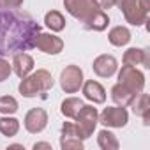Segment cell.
<instances>
[{"mask_svg": "<svg viewBox=\"0 0 150 150\" xmlns=\"http://www.w3.org/2000/svg\"><path fill=\"white\" fill-rule=\"evenodd\" d=\"M55 80L51 76V72L46 69H37L34 72H30L28 76L21 78L20 85H18V92L23 97H37L42 92H48L50 88H53Z\"/></svg>", "mask_w": 150, "mask_h": 150, "instance_id": "3", "label": "cell"}, {"mask_svg": "<svg viewBox=\"0 0 150 150\" xmlns=\"http://www.w3.org/2000/svg\"><path fill=\"white\" fill-rule=\"evenodd\" d=\"M83 101L80 99V97H65L64 101H62V104H60V113L65 117V118H71V120H74L76 118V115L80 113V110L83 108Z\"/></svg>", "mask_w": 150, "mask_h": 150, "instance_id": "19", "label": "cell"}, {"mask_svg": "<svg viewBox=\"0 0 150 150\" xmlns=\"http://www.w3.org/2000/svg\"><path fill=\"white\" fill-rule=\"evenodd\" d=\"M34 48H37L39 51H42V53H46V55H58V53L64 50V41H62L58 35H55V34L39 32L37 37H35Z\"/></svg>", "mask_w": 150, "mask_h": 150, "instance_id": "11", "label": "cell"}, {"mask_svg": "<svg viewBox=\"0 0 150 150\" xmlns=\"http://www.w3.org/2000/svg\"><path fill=\"white\" fill-rule=\"evenodd\" d=\"M23 6V0H0V11H16Z\"/></svg>", "mask_w": 150, "mask_h": 150, "instance_id": "25", "label": "cell"}, {"mask_svg": "<svg viewBox=\"0 0 150 150\" xmlns=\"http://www.w3.org/2000/svg\"><path fill=\"white\" fill-rule=\"evenodd\" d=\"M13 72V65L9 64V60H6L4 57H0V83L6 81Z\"/></svg>", "mask_w": 150, "mask_h": 150, "instance_id": "24", "label": "cell"}, {"mask_svg": "<svg viewBox=\"0 0 150 150\" xmlns=\"http://www.w3.org/2000/svg\"><path fill=\"white\" fill-rule=\"evenodd\" d=\"M20 120L14 118L13 115H4V117H0V134H4L7 138H13L20 132Z\"/></svg>", "mask_w": 150, "mask_h": 150, "instance_id": "21", "label": "cell"}, {"mask_svg": "<svg viewBox=\"0 0 150 150\" xmlns=\"http://www.w3.org/2000/svg\"><path fill=\"white\" fill-rule=\"evenodd\" d=\"M111 99H113V103L117 104V106H124V108H127V106H131V103H132V99L136 97L129 88H125L124 85H120L118 81L111 87Z\"/></svg>", "mask_w": 150, "mask_h": 150, "instance_id": "18", "label": "cell"}, {"mask_svg": "<svg viewBox=\"0 0 150 150\" xmlns=\"http://www.w3.org/2000/svg\"><path fill=\"white\" fill-rule=\"evenodd\" d=\"M81 92H83V97L87 101H90L92 104H103L106 103V90L104 87L96 81V80H87L83 81L81 85Z\"/></svg>", "mask_w": 150, "mask_h": 150, "instance_id": "15", "label": "cell"}, {"mask_svg": "<svg viewBox=\"0 0 150 150\" xmlns=\"http://www.w3.org/2000/svg\"><path fill=\"white\" fill-rule=\"evenodd\" d=\"M129 122V113L124 106H108L99 113V124L111 129H122Z\"/></svg>", "mask_w": 150, "mask_h": 150, "instance_id": "8", "label": "cell"}, {"mask_svg": "<svg viewBox=\"0 0 150 150\" xmlns=\"http://www.w3.org/2000/svg\"><path fill=\"white\" fill-rule=\"evenodd\" d=\"M131 39H132L131 30H129L127 27H124V25H117V27H113V28L108 32V41H110V44H113V46H117V48H122V46L129 44Z\"/></svg>", "mask_w": 150, "mask_h": 150, "instance_id": "17", "label": "cell"}, {"mask_svg": "<svg viewBox=\"0 0 150 150\" xmlns=\"http://www.w3.org/2000/svg\"><path fill=\"white\" fill-rule=\"evenodd\" d=\"M23 125L27 129V132L30 134H39L46 129L48 125V111L44 108H32L27 111L25 118H23Z\"/></svg>", "mask_w": 150, "mask_h": 150, "instance_id": "9", "label": "cell"}, {"mask_svg": "<svg viewBox=\"0 0 150 150\" xmlns=\"http://www.w3.org/2000/svg\"><path fill=\"white\" fill-rule=\"evenodd\" d=\"M92 69L96 72V76H99V78H111L118 71V60L113 55L103 53L92 62Z\"/></svg>", "mask_w": 150, "mask_h": 150, "instance_id": "12", "label": "cell"}, {"mask_svg": "<svg viewBox=\"0 0 150 150\" xmlns=\"http://www.w3.org/2000/svg\"><path fill=\"white\" fill-rule=\"evenodd\" d=\"M18 101L13 96H2L0 97V113L2 115H14L18 111Z\"/></svg>", "mask_w": 150, "mask_h": 150, "instance_id": "23", "label": "cell"}, {"mask_svg": "<svg viewBox=\"0 0 150 150\" xmlns=\"http://www.w3.org/2000/svg\"><path fill=\"white\" fill-rule=\"evenodd\" d=\"M97 145L101 150H118L120 141L110 129H101L97 132Z\"/></svg>", "mask_w": 150, "mask_h": 150, "instance_id": "20", "label": "cell"}, {"mask_svg": "<svg viewBox=\"0 0 150 150\" xmlns=\"http://www.w3.org/2000/svg\"><path fill=\"white\" fill-rule=\"evenodd\" d=\"M138 2H139V6H141L146 13L150 11V0H138Z\"/></svg>", "mask_w": 150, "mask_h": 150, "instance_id": "28", "label": "cell"}, {"mask_svg": "<svg viewBox=\"0 0 150 150\" xmlns=\"http://www.w3.org/2000/svg\"><path fill=\"white\" fill-rule=\"evenodd\" d=\"M64 7L72 18L80 20L87 30L103 32L110 25V16L106 11L99 9L92 0H64Z\"/></svg>", "mask_w": 150, "mask_h": 150, "instance_id": "2", "label": "cell"}, {"mask_svg": "<svg viewBox=\"0 0 150 150\" xmlns=\"http://www.w3.org/2000/svg\"><path fill=\"white\" fill-rule=\"evenodd\" d=\"M92 2H94L99 9H103V11H108V9H111V7L115 6V0H92Z\"/></svg>", "mask_w": 150, "mask_h": 150, "instance_id": "26", "label": "cell"}, {"mask_svg": "<svg viewBox=\"0 0 150 150\" xmlns=\"http://www.w3.org/2000/svg\"><path fill=\"white\" fill-rule=\"evenodd\" d=\"M97 124H99V113H97V110L92 104H83V108L80 110V113L76 115V118H74V125H76V129H78L80 138L83 141L88 139L94 134Z\"/></svg>", "mask_w": 150, "mask_h": 150, "instance_id": "4", "label": "cell"}, {"mask_svg": "<svg viewBox=\"0 0 150 150\" xmlns=\"http://www.w3.org/2000/svg\"><path fill=\"white\" fill-rule=\"evenodd\" d=\"M122 62L124 65H143L145 69H150V51L146 48H129L125 50Z\"/></svg>", "mask_w": 150, "mask_h": 150, "instance_id": "14", "label": "cell"}, {"mask_svg": "<svg viewBox=\"0 0 150 150\" xmlns=\"http://www.w3.org/2000/svg\"><path fill=\"white\" fill-rule=\"evenodd\" d=\"M131 108H132V111H134L136 117H141V118H143V124H145V125L150 124V97H148V94L139 92V94L132 99Z\"/></svg>", "mask_w": 150, "mask_h": 150, "instance_id": "16", "label": "cell"}, {"mask_svg": "<svg viewBox=\"0 0 150 150\" xmlns=\"http://www.w3.org/2000/svg\"><path fill=\"white\" fill-rule=\"evenodd\" d=\"M115 6L122 11L125 21L132 27H141L148 21V13L139 6L138 0H115Z\"/></svg>", "mask_w": 150, "mask_h": 150, "instance_id": "5", "label": "cell"}, {"mask_svg": "<svg viewBox=\"0 0 150 150\" xmlns=\"http://www.w3.org/2000/svg\"><path fill=\"white\" fill-rule=\"evenodd\" d=\"M118 83L129 88L134 96H138L145 88V74L138 67L122 65V69L118 71Z\"/></svg>", "mask_w": 150, "mask_h": 150, "instance_id": "7", "label": "cell"}, {"mask_svg": "<svg viewBox=\"0 0 150 150\" xmlns=\"http://www.w3.org/2000/svg\"><path fill=\"white\" fill-rule=\"evenodd\" d=\"M58 81H60V88L65 94H76V92H80V88H81V85L85 81L83 69L80 65H74V64L65 65V69H62V72H60Z\"/></svg>", "mask_w": 150, "mask_h": 150, "instance_id": "6", "label": "cell"}, {"mask_svg": "<svg viewBox=\"0 0 150 150\" xmlns=\"http://www.w3.org/2000/svg\"><path fill=\"white\" fill-rule=\"evenodd\" d=\"M39 32V23H35L28 14L21 16L11 11H0V55H14L34 48Z\"/></svg>", "mask_w": 150, "mask_h": 150, "instance_id": "1", "label": "cell"}, {"mask_svg": "<svg viewBox=\"0 0 150 150\" xmlns=\"http://www.w3.org/2000/svg\"><path fill=\"white\" fill-rule=\"evenodd\" d=\"M11 65H13V72L16 74L18 78H25V76H28V74L34 71L35 62H34L32 55H28L27 51H18V53L13 55Z\"/></svg>", "mask_w": 150, "mask_h": 150, "instance_id": "13", "label": "cell"}, {"mask_svg": "<svg viewBox=\"0 0 150 150\" xmlns=\"http://www.w3.org/2000/svg\"><path fill=\"white\" fill-rule=\"evenodd\" d=\"M44 25L51 32H62L65 28V18H64V14L60 11L51 9V11H48L44 14Z\"/></svg>", "mask_w": 150, "mask_h": 150, "instance_id": "22", "label": "cell"}, {"mask_svg": "<svg viewBox=\"0 0 150 150\" xmlns=\"http://www.w3.org/2000/svg\"><path fill=\"white\" fill-rule=\"evenodd\" d=\"M60 148L62 150H81L83 139L78 134V129L74 122H64L60 131Z\"/></svg>", "mask_w": 150, "mask_h": 150, "instance_id": "10", "label": "cell"}, {"mask_svg": "<svg viewBox=\"0 0 150 150\" xmlns=\"http://www.w3.org/2000/svg\"><path fill=\"white\" fill-rule=\"evenodd\" d=\"M7 148H21V150H25V146H23V145H20V143H16V145H9Z\"/></svg>", "mask_w": 150, "mask_h": 150, "instance_id": "29", "label": "cell"}, {"mask_svg": "<svg viewBox=\"0 0 150 150\" xmlns=\"http://www.w3.org/2000/svg\"><path fill=\"white\" fill-rule=\"evenodd\" d=\"M39 148H46V150H51V143H46V141H39V143H34V150H39Z\"/></svg>", "mask_w": 150, "mask_h": 150, "instance_id": "27", "label": "cell"}]
</instances>
